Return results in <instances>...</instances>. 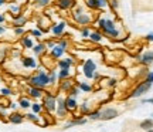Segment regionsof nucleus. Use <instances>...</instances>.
Here are the masks:
<instances>
[{
  "label": "nucleus",
  "mask_w": 153,
  "mask_h": 132,
  "mask_svg": "<svg viewBox=\"0 0 153 132\" xmlns=\"http://www.w3.org/2000/svg\"><path fill=\"white\" fill-rule=\"evenodd\" d=\"M30 84H31V87L43 88V87H46L47 84H50V78H48V75L46 74V73L40 71L37 75H34V77L30 78Z\"/></svg>",
  "instance_id": "obj_1"
},
{
  "label": "nucleus",
  "mask_w": 153,
  "mask_h": 132,
  "mask_svg": "<svg viewBox=\"0 0 153 132\" xmlns=\"http://www.w3.org/2000/svg\"><path fill=\"white\" fill-rule=\"evenodd\" d=\"M74 19H75V21L77 23H80V24H88L89 21H91V17H89V14H87V13H82V9L78 7L77 9V11L74 13Z\"/></svg>",
  "instance_id": "obj_2"
},
{
  "label": "nucleus",
  "mask_w": 153,
  "mask_h": 132,
  "mask_svg": "<svg viewBox=\"0 0 153 132\" xmlns=\"http://www.w3.org/2000/svg\"><path fill=\"white\" fill-rule=\"evenodd\" d=\"M95 70H97V66L92 60H87L85 64H84V75L87 78H94V74H95Z\"/></svg>",
  "instance_id": "obj_3"
},
{
  "label": "nucleus",
  "mask_w": 153,
  "mask_h": 132,
  "mask_svg": "<svg viewBox=\"0 0 153 132\" xmlns=\"http://www.w3.org/2000/svg\"><path fill=\"white\" fill-rule=\"evenodd\" d=\"M119 115V112H118V109H115V108H106L105 111L101 112V121H111L113 118H116V116Z\"/></svg>",
  "instance_id": "obj_4"
},
{
  "label": "nucleus",
  "mask_w": 153,
  "mask_h": 132,
  "mask_svg": "<svg viewBox=\"0 0 153 132\" xmlns=\"http://www.w3.org/2000/svg\"><path fill=\"white\" fill-rule=\"evenodd\" d=\"M101 29H102V30H104L106 34H109L111 37H116V36H118V31L115 30L113 21H111V20H105L104 24L101 26Z\"/></svg>",
  "instance_id": "obj_5"
},
{
  "label": "nucleus",
  "mask_w": 153,
  "mask_h": 132,
  "mask_svg": "<svg viewBox=\"0 0 153 132\" xmlns=\"http://www.w3.org/2000/svg\"><path fill=\"white\" fill-rule=\"evenodd\" d=\"M150 85H152V83H149V81H145V83H142L139 87H137L136 90L133 91V94H132V97H140L143 92H146V91L150 88Z\"/></svg>",
  "instance_id": "obj_6"
},
{
  "label": "nucleus",
  "mask_w": 153,
  "mask_h": 132,
  "mask_svg": "<svg viewBox=\"0 0 153 132\" xmlns=\"http://www.w3.org/2000/svg\"><path fill=\"white\" fill-rule=\"evenodd\" d=\"M44 105H46V108H47L48 111H54V109H56V105H57L56 98H54L51 94H48V95L44 98Z\"/></svg>",
  "instance_id": "obj_7"
},
{
  "label": "nucleus",
  "mask_w": 153,
  "mask_h": 132,
  "mask_svg": "<svg viewBox=\"0 0 153 132\" xmlns=\"http://www.w3.org/2000/svg\"><path fill=\"white\" fill-rule=\"evenodd\" d=\"M87 4L92 9H101L106 6V0H87Z\"/></svg>",
  "instance_id": "obj_8"
},
{
  "label": "nucleus",
  "mask_w": 153,
  "mask_h": 132,
  "mask_svg": "<svg viewBox=\"0 0 153 132\" xmlns=\"http://www.w3.org/2000/svg\"><path fill=\"white\" fill-rule=\"evenodd\" d=\"M64 51L65 50L61 47V46H54L53 49H51V57H54V58H60L63 54H64Z\"/></svg>",
  "instance_id": "obj_9"
},
{
  "label": "nucleus",
  "mask_w": 153,
  "mask_h": 132,
  "mask_svg": "<svg viewBox=\"0 0 153 132\" xmlns=\"http://www.w3.org/2000/svg\"><path fill=\"white\" fill-rule=\"evenodd\" d=\"M58 6H60V9L67 10V9L75 6V0H58Z\"/></svg>",
  "instance_id": "obj_10"
},
{
  "label": "nucleus",
  "mask_w": 153,
  "mask_h": 132,
  "mask_svg": "<svg viewBox=\"0 0 153 132\" xmlns=\"http://www.w3.org/2000/svg\"><path fill=\"white\" fill-rule=\"evenodd\" d=\"M26 21H27V19L24 16H21V14H16L14 16V21H13V24L14 27H21V26L26 24Z\"/></svg>",
  "instance_id": "obj_11"
},
{
  "label": "nucleus",
  "mask_w": 153,
  "mask_h": 132,
  "mask_svg": "<svg viewBox=\"0 0 153 132\" xmlns=\"http://www.w3.org/2000/svg\"><path fill=\"white\" fill-rule=\"evenodd\" d=\"M67 112V107H65V101L64 99H58V116H64Z\"/></svg>",
  "instance_id": "obj_12"
},
{
  "label": "nucleus",
  "mask_w": 153,
  "mask_h": 132,
  "mask_svg": "<svg viewBox=\"0 0 153 132\" xmlns=\"http://www.w3.org/2000/svg\"><path fill=\"white\" fill-rule=\"evenodd\" d=\"M65 107H67V109H70V111H74V109H77V101L74 98H67L65 99Z\"/></svg>",
  "instance_id": "obj_13"
},
{
  "label": "nucleus",
  "mask_w": 153,
  "mask_h": 132,
  "mask_svg": "<svg viewBox=\"0 0 153 132\" xmlns=\"http://www.w3.org/2000/svg\"><path fill=\"white\" fill-rule=\"evenodd\" d=\"M23 66H24V67H30V68H36L37 63H36V60H34V58L26 57V58H23Z\"/></svg>",
  "instance_id": "obj_14"
},
{
  "label": "nucleus",
  "mask_w": 153,
  "mask_h": 132,
  "mask_svg": "<svg viewBox=\"0 0 153 132\" xmlns=\"http://www.w3.org/2000/svg\"><path fill=\"white\" fill-rule=\"evenodd\" d=\"M153 61V51H147L142 56V63L143 64H150Z\"/></svg>",
  "instance_id": "obj_15"
},
{
  "label": "nucleus",
  "mask_w": 153,
  "mask_h": 132,
  "mask_svg": "<svg viewBox=\"0 0 153 132\" xmlns=\"http://www.w3.org/2000/svg\"><path fill=\"white\" fill-rule=\"evenodd\" d=\"M139 126H140L142 129H146V131H147V129H152V128H153V121H152V119H145V121H142V122H140Z\"/></svg>",
  "instance_id": "obj_16"
},
{
  "label": "nucleus",
  "mask_w": 153,
  "mask_h": 132,
  "mask_svg": "<svg viewBox=\"0 0 153 132\" xmlns=\"http://www.w3.org/2000/svg\"><path fill=\"white\" fill-rule=\"evenodd\" d=\"M64 29H65V23H60V24L53 27V33L56 34V36H60V34L64 31Z\"/></svg>",
  "instance_id": "obj_17"
},
{
  "label": "nucleus",
  "mask_w": 153,
  "mask_h": 132,
  "mask_svg": "<svg viewBox=\"0 0 153 132\" xmlns=\"http://www.w3.org/2000/svg\"><path fill=\"white\" fill-rule=\"evenodd\" d=\"M10 121L13 124H20V122H23V115L21 114H11L10 115Z\"/></svg>",
  "instance_id": "obj_18"
},
{
  "label": "nucleus",
  "mask_w": 153,
  "mask_h": 132,
  "mask_svg": "<svg viewBox=\"0 0 153 132\" xmlns=\"http://www.w3.org/2000/svg\"><path fill=\"white\" fill-rule=\"evenodd\" d=\"M33 51H34V54H37V56H40V54H43L44 51H46V44H43V43H40V44H37L34 49H33Z\"/></svg>",
  "instance_id": "obj_19"
},
{
  "label": "nucleus",
  "mask_w": 153,
  "mask_h": 132,
  "mask_svg": "<svg viewBox=\"0 0 153 132\" xmlns=\"http://www.w3.org/2000/svg\"><path fill=\"white\" fill-rule=\"evenodd\" d=\"M73 64V58H65V60H61L58 63V66L61 68H70V66Z\"/></svg>",
  "instance_id": "obj_20"
},
{
  "label": "nucleus",
  "mask_w": 153,
  "mask_h": 132,
  "mask_svg": "<svg viewBox=\"0 0 153 132\" xmlns=\"http://www.w3.org/2000/svg\"><path fill=\"white\" fill-rule=\"evenodd\" d=\"M30 94H31V97H34V98H38V97H41V88H37V87H31L30 88V91H28Z\"/></svg>",
  "instance_id": "obj_21"
},
{
  "label": "nucleus",
  "mask_w": 153,
  "mask_h": 132,
  "mask_svg": "<svg viewBox=\"0 0 153 132\" xmlns=\"http://www.w3.org/2000/svg\"><path fill=\"white\" fill-rule=\"evenodd\" d=\"M50 1H51V0H34V4H36L37 7H44V6L50 4Z\"/></svg>",
  "instance_id": "obj_22"
},
{
  "label": "nucleus",
  "mask_w": 153,
  "mask_h": 132,
  "mask_svg": "<svg viewBox=\"0 0 153 132\" xmlns=\"http://www.w3.org/2000/svg\"><path fill=\"white\" fill-rule=\"evenodd\" d=\"M21 43H23V46H24L26 49H31V47H33V41L28 39V37H23Z\"/></svg>",
  "instance_id": "obj_23"
},
{
  "label": "nucleus",
  "mask_w": 153,
  "mask_h": 132,
  "mask_svg": "<svg viewBox=\"0 0 153 132\" xmlns=\"http://www.w3.org/2000/svg\"><path fill=\"white\" fill-rule=\"evenodd\" d=\"M68 75H70V71H68V68H61V71H60L58 77H60L61 80H64V78H67Z\"/></svg>",
  "instance_id": "obj_24"
},
{
  "label": "nucleus",
  "mask_w": 153,
  "mask_h": 132,
  "mask_svg": "<svg viewBox=\"0 0 153 132\" xmlns=\"http://www.w3.org/2000/svg\"><path fill=\"white\" fill-rule=\"evenodd\" d=\"M89 37L92 39V41H101L102 40V34L101 33H92L89 34Z\"/></svg>",
  "instance_id": "obj_25"
},
{
  "label": "nucleus",
  "mask_w": 153,
  "mask_h": 132,
  "mask_svg": "<svg viewBox=\"0 0 153 132\" xmlns=\"http://www.w3.org/2000/svg\"><path fill=\"white\" fill-rule=\"evenodd\" d=\"M85 122H87L85 119H74L71 124L67 125V128H70V126H74V125H82V124H85Z\"/></svg>",
  "instance_id": "obj_26"
},
{
  "label": "nucleus",
  "mask_w": 153,
  "mask_h": 132,
  "mask_svg": "<svg viewBox=\"0 0 153 132\" xmlns=\"http://www.w3.org/2000/svg\"><path fill=\"white\" fill-rule=\"evenodd\" d=\"M71 87H73V81H70V80H65L64 83H63V90L68 91V90H71Z\"/></svg>",
  "instance_id": "obj_27"
},
{
  "label": "nucleus",
  "mask_w": 153,
  "mask_h": 132,
  "mask_svg": "<svg viewBox=\"0 0 153 132\" xmlns=\"http://www.w3.org/2000/svg\"><path fill=\"white\" fill-rule=\"evenodd\" d=\"M89 116H91V119H99L101 118V112L99 111H95V112L89 114Z\"/></svg>",
  "instance_id": "obj_28"
},
{
  "label": "nucleus",
  "mask_w": 153,
  "mask_h": 132,
  "mask_svg": "<svg viewBox=\"0 0 153 132\" xmlns=\"http://www.w3.org/2000/svg\"><path fill=\"white\" fill-rule=\"evenodd\" d=\"M20 105H21V107L23 108H28L30 107V102H28V99H21V101H20Z\"/></svg>",
  "instance_id": "obj_29"
},
{
  "label": "nucleus",
  "mask_w": 153,
  "mask_h": 132,
  "mask_svg": "<svg viewBox=\"0 0 153 132\" xmlns=\"http://www.w3.org/2000/svg\"><path fill=\"white\" fill-rule=\"evenodd\" d=\"M80 88H81L82 91H91V87H89L88 84H84V83L80 84Z\"/></svg>",
  "instance_id": "obj_30"
},
{
  "label": "nucleus",
  "mask_w": 153,
  "mask_h": 132,
  "mask_svg": "<svg viewBox=\"0 0 153 132\" xmlns=\"http://www.w3.org/2000/svg\"><path fill=\"white\" fill-rule=\"evenodd\" d=\"M48 78H50V84H54V81H56V73H54V71H53V73H50Z\"/></svg>",
  "instance_id": "obj_31"
},
{
  "label": "nucleus",
  "mask_w": 153,
  "mask_h": 132,
  "mask_svg": "<svg viewBox=\"0 0 153 132\" xmlns=\"http://www.w3.org/2000/svg\"><path fill=\"white\" fill-rule=\"evenodd\" d=\"M14 33H16L17 36H21V34L24 33V30H23L21 27H16V29H14Z\"/></svg>",
  "instance_id": "obj_32"
},
{
  "label": "nucleus",
  "mask_w": 153,
  "mask_h": 132,
  "mask_svg": "<svg viewBox=\"0 0 153 132\" xmlns=\"http://www.w3.org/2000/svg\"><path fill=\"white\" fill-rule=\"evenodd\" d=\"M33 109H34V112H40L41 107L38 105V104H33Z\"/></svg>",
  "instance_id": "obj_33"
},
{
  "label": "nucleus",
  "mask_w": 153,
  "mask_h": 132,
  "mask_svg": "<svg viewBox=\"0 0 153 132\" xmlns=\"http://www.w3.org/2000/svg\"><path fill=\"white\" fill-rule=\"evenodd\" d=\"M31 34H33V36H37V37H40V36H41V31H40V30H33Z\"/></svg>",
  "instance_id": "obj_34"
},
{
  "label": "nucleus",
  "mask_w": 153,
  "mask_h": 132,
  "mask_svg": "<svg viewBox=\"0 0 153 132\" xmlns=\"http://www.w3.org/2000/svg\"><path fill=\"white\" fill-rule=\"evenodd\" d=\"M82 37H89V31L87 30V29H84V30H82Z\"/></svg>",
  "instance_id": "obj_35"
},
{
  "label": "nucleus",
  "mask_w": 153,
  "mask_h": 132,
  "mask_svg": "<svg viewBox=\"0 0 153 132\" xmlns=\"http://www.w3.org/2000/svg\"><path fill=\"white\" fill-rule=\"evenodd\" d=\"M10 10H11L13 13H19V6H11V7H10Z\"/></svg>",
  "instance_id": "obj_36"
},
{
  "label": "nucleus",
  "mask_w": 153,
  "mask_h": 132,
  "mask_svg": "<svg viewBox=\"0 0 153 132\" xmlns=\"http://www.w3.org/2000/svg\"><path fill=\"white\" fill-rule=\"evenodd\" d=\"M1 94H3V95H9V94H10V90H9V88H3V90H1Z\"/></svg>",
  "instance_id": "obj_37"
},
{
  "label": "nucleus",
  "mask_w": 153,
  "mask_h": 132,
  "mask_svg": "<svg viewBox=\"0 0 153 132\" xmlns=\"http://www.w3.org/2000/svg\"><path fill=\"white\" fill-rule=\"evenodd\" d=\"M60 46H61V47L65 50L67 47H68V43H67V41H60Z\"/></svg>",
  "instance_id": "obj_38"
},
{
  "label": "nucleus",
  "mask_w": 153,
  "mask_h": 132,
  "mask_svg": "<svg viewBox=\"0 0 153 132\" xmlns=\"http://www.w3.org/2000/svg\"><path fill=\"white\" fill-rule=\"evenodd\" d=\"M146 81H149V83H153V73H150V74L147 75V80Z\"/></svg>",
  "instance_id": "obj_39"
},
{
  "label": "nucleus",
  "mask_w": 153,
  "mask_h": 132,
  "mask_svg": "<svg viewBox=\"0 0 153 132\" xmlns=\"http://www.w3.org/2000/svg\"><path fill=\"white\" fill-rule=\"evenodd\" d=\"M77 94H78V90L77 88H73L71 90V95H77Z\"/></svg>",
  "instance_id": "obj_40"
},
{
  "label": "nucleus",
  "mask_w": 153,
  "mask_h": 132,
  "mask_svg": "<svg viewBox=\"0 0 153 132\" xmlns=\"http://www.w3.org/2000/svg\"><path fill=\"white\" fill-rule=\"evenodd\" d=\"M81 109H82V112H85V111H88V107H87V104H84Z\"/></svg>",
  "instance_id": "obj_41"
},
{
  "label": "nucleus",
  "mask_w": 153,
  "mask_h": 132,
  "mask_svg": "<svg viewBox=\"0 0 153 132\" xmlns=\"http://www.w3.org/2000/svg\"><path fill=\"white\" fill-rule=\"evenodd\" d=\"M112 6H113L115 9L118 7V0H113V1H112Z\"/></svg>",
  "instance_id": "obj_42"
},
{
  "label": "nucleus",
  "mask_w": 153,
  "mask_h": 132,
  "mask_svg": "<svg viewBox=\"0 0 153 132\" xmlns=\"http://www.w3.org/2000/svg\"><path fill=\"white\" fill-rule=\"evenodd\" d=\"M27 116H28L30 119H33V121H37V118H36V116H34V115H27Z\"/></svg>",
  "instance_id": "obj_43"
},
{
  "label": "nucleus",
  "mask_w": 153,
  "mask_h": 132,
  "mask_svg": "<svg viewBox=\"0 0 153 132\" xmlns=\"http://www.w3.org/2000/svg\"><path fill=\"white\" fill-rule=\"evenodd\" d=\"M147 40H150V41H153V34H149V36H147Z\"/></svg>",
  "instance_id": "obj_44"
},
{
  "label": "nucleus",
  "mask_w": 153,
  "mask_h": 132,
  "mask_svg": "<svg viewBox=\"0 0 153 132\" xmlns=\"http://www.w3.org/2000/svg\"><path fill=\"white\" fill-rule=\"evenodd\" d=\"M4 21V16L3 14H0V23H3Z\"/></svg>",
  "instance_id": "obj_45"
},
{
  "label": "nucleus",
  "mask_w": 153,
  "mask_h": 132,
  "mask_svg": "<svg viewBox=\"0 0 153 132\" xmlns=\"http://www.w3.org/2000/svg\"><path fill=\"white\" fill-rule=\"evenodd\" d=\"M3 33H4V29H3V27L0 26V34H3Z\"/></svg>",
  "instance_id": "obj_46"
},
{
  "label": "nucleus",
  "mask_w": 153,
  "mask_h": 132,
  "mask_svg": "<svg viewBox=\"0 0 153 132\" xmlns=\"http://www.w3.org/2000/svg\"><path fill=\"white\" fill-rule=\"evenodd\" d=\"M4 3V0H0V4H3Z\"/></svg>",
  "instance_id": "obj_47"
},
{
  "label": "nucleus",
  "mask_w": 153,
  "mask_h": 132,
  "mask_svg": "<svg viewBox=\"0 0 153 132\" xmlns=\"http://www.w3.org/2000/svg\"><path fill=\"white\" fill-rule=\"evenodd\" d=\"M147 132H153V129H147Z\"/></svg>",
  "instance_id": "obj_48"
}]
</instances>
